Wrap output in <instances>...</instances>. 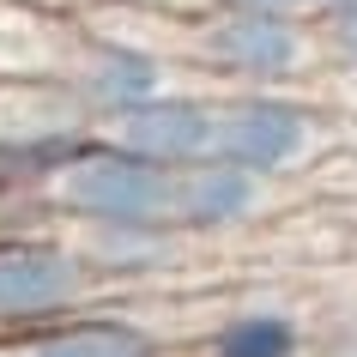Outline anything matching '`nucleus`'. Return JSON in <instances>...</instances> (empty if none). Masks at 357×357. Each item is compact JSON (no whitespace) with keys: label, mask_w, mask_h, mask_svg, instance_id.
I'll return each mask as SVG.
<instances>
[{"label":"nucleus","mask_w":357,"mask_h":357,"mask_svg":"<svg viewBox=\"0 0 357 357\" xmlns=\"http://www.w3.org/2000/svg\"><path fill=\"white\" fill-rule=\"evenodd\" d=\"M182 61L194 73H206L218 91H297L303 73L327 55H321L315 19L212 6L200 24H188Z\"/></svg>","instance_id":"obj_1"},{"label":"nucleus","mask_w":357,"mask_h":357,"mask_svg":"<svg viewBox=\"0 0 357 357\" xmlns=\"http://www.w3.org/2000/svg\"><path fill=\"white\" fill-rule=\"evenodd\" d=\"M169 176L176 169H158L139 151L91 133L43 182V200L55 225H151V218H169Z\"/></svg>","instance_id":"obj_2"},{"label":"nucleus","mask_w":357,"mask_h":357,"mask_svg":"<svg viewBox=\"0 0 357 357\" xmlns=\"http://www.w3.org/2000/svg\"><path fill=\"white\" fill-rule=\"evenodd\" d=\"M97 303H109V291L61 225L0 236V333H24Z\"/></svg>","instance_id":"obj_3"},{"label":"nucleus","mask_w":357,"mask_h":357,"mask_svg":"<svg viewBox=\"0 0 357 357\" xmlns=\"http://www.w3.org/2000/svg\"><path fill=\"white\" fill-rule=\"evenodd\" d=\"M61 85H67V97L79 103V115L103 133L109 121H121L128 109H139L146 97H158V91L176 85V55L158 49V43H146V37H133V31L85 19L79 24V49H73V61H67Z\"/></svg>","instance_id":"obj_4"},{"label":"nucleus","mask_w":357,"mask_h":357,"mask_svg":"<svg viewBox=\"0 0 357 357\" xmlns=\"http://www.w3.org/2000/svg\"><path fill=\"white\" fill-rule=\"evenodd\" d=\"M218 158L266 182L297 176L321 151V115L297 91H218Z\"/></svg>","instance_id":"obj_5"},{"label":"nucleus","mask_w":357,"mask_h":357,"mask_svg":"<svg viewBox=\"0 0 357 357\" xmlns=\"http://www.w3.org/2000/svg\"><path fill=\"white\" fill-rule=\"evenodd\" d=\"M103 139L139 151L158 169H188L200 158H212V146H218V91L169 85V91L146 97L139 109H128L121 121H109Z\"/></svg>","instance_id":"obj_6"},{"label":"nucleus","mask_w":357,"mask_h":357,"mask_svg":"<svg viewBox=\"0 0 357 357\" xmlns=\"http://www.w3.org/2000/svg\"><path fill=\"white\" fill-rule=\"evenodd\" d=\"M266 200H273V182L243 164H230V158H218V151L169 176V225L182 236H194V243L255 225L266 212Z\"/></svg>","instance_id":"obj_7"},{"label":"nucleus","mask_w":357,"mask_h":357,"mask_svg":"<svg viewBox=\"0 0 357 357\" xmlns=\"http://www.w3.org/2000/svg\"><path fill=\"white\" fill-rule=\"evenodd\" d=\"M0 357H176V345L133 309L97 303L79 315L24 327V333H0Z\"/></svg>","instance_id":"obj_8"},{"label":"nucleus","mask_w":357,"mask_h":357,"mask_svg":"<svg viewBox=\"0 0 357 357\" xmlns=\"http://www.w3.org/2000/svg\"><path fill=\"white\" fill-rule=\"evenodd\" d=\"M61 230L73 236V248L85 255V266L103 279L109 297L169 279L194 248V236H182L169 218H151V225H61Z\"/></svg>","instance_id":"obj_9"},{"label":"nucleus","mask_w":357,"mask_h":357,"mask_svg":"<svg viewBox=\"0 0 357 357\" xmlns=\"http://www.w3.org/2000/svg\"><path fill=\"white\" fill-rule=\"evenodd\" d=\"M79 49V24L0 0V79H61Z\"/></svg>","instance_id":"obj_10"},{"label":"nucleus","mask_w":357,"mask_h":357,"mask_svg":"<svg viewBox=\"0 0 357 357\" xmlns=\"http://www.w3.org/2000/svg\"><path fill=\"white\" fill-rule=\"evenodd\" d=\"M200 357H303V327L284 309H230L200 339Z\"/></svg>","instance_id":"obj_11"},{"label":"nucleus","mask_w":357,"mask_h":357,"mask_svg":"<svg viewBox=\"0 0 357 357\" xmlns=\"http://www.w3.org/2000/svg\"><path fill=\"white\" fill-rule=\"evenodd\" d=\"M91 139V128L85 133H49V139H24V146H13V139H0V200L6 194H31L43 188L49 176H55L67 158H73L79 146Z\"/></svg>","instance_id":"obj_12"},{"label":"nucleus","mask_w":357,"mask_h":357,"mask_svg":"<svg viewBox=\"0 0 357 357\" xmlns=\"http://www.w3.org/2000/svg\"><path fill=\"white\" fill-rule=\"evenodd\" d=\"M315 31H321V55L345 73H357V6L351 13H321Z\"/></svg>","instance_id":"obj_13"},{"label":"nucleus","mask_w":357,"mask_h":357,"mask_svg":"<svg viewBox=\"0 0 357 357\" xmlns=\"http://www.w3.org/2000/svg\"><path fill=\"white\" fill-rule=\"evenodd\" d=\"M128 6H139L146 19H164V24H176V31H188V24L206 19L218 0H128Z\"/></svg>","instance_id":"obj_14"},{"label":"nucleus","mask_w":357,"mask_h":357,"mask_svg":"<svg viewBox=\"0 0 357 357\" xmlns=\"http://www.w3.org/2000/svg\"><path fill=\"white\" fill-rule=\"evenodd\" d=\"M236 13H284V19H315V0H218Z\"/></svg>","instance_id":"obj_15"},{"label":"nucleus","mask_w":357,"mask_h":357,"mask_svg":"<svg viewBox=\"0 0 357 357\" xmlns=\"http://www.w3.org/2000/svg\"><path fill=\"white\" fill-rule=\"evenodd\" d=\"M19 6H37V13H49V19H67V24H85L103 6V0H19Z\"/></svg>","instance_id":"obj_16"},{"label":"nucleus","mask_w":357,"mask_h":357,"mask_svg":"<svg viewBox=\"0 0 357 357\" xmlns=\"http://www.w3.org/2000/svg\"><path fill=\"white\" fill-rule=\"evenodd\" d=\"M351 6H357V0H315V19H321V13H351Z\"/></svg>","instance_id":"obj_17"}]
</instances>
